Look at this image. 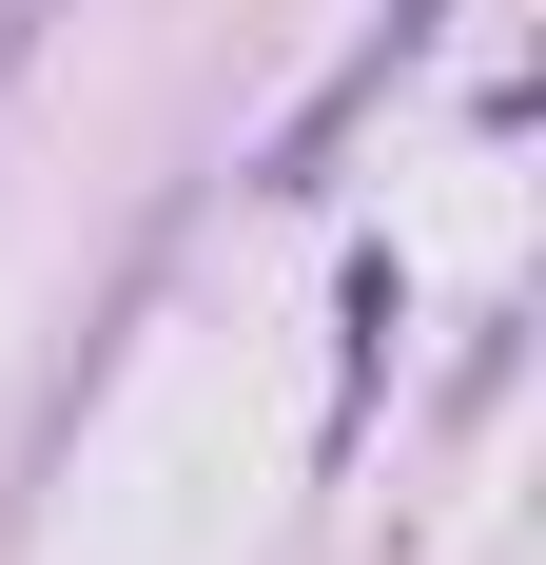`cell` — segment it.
Segmentation results:
<instances>
[{
  "label": "cell",
  "instance_id": "6da1fadb",
  "mask_svg": "<svg viewBox=\"0 0 546 565\" xmlns=\"http://www.w3.org/2000/svg\"><path fill=\"white\" fill-rule=\"evenodd\" d=\"M430 20H449V0H390L371 40H351V58H332V78H313V117L273 137V175H254V195H313V175H332V137H351V117H371L390 78H410V58H430Z\"/></svg>",
  "mask_w": 546,
  "mask_h": 565
}]
</instances>
